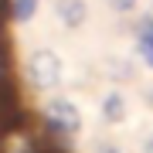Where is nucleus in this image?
<instances>
[{
	"mask_svg": "<svg viewBox=\"0 0 153 153\" xmlns=\"http://www.w3.org/2000/svg\"><path fill=\"white\" fill-rule=\"evenodd\" d=\"M27 82L38 88V92L58 88V82H61V58L51 48L31 51V58H27Z\"/></svg>",
	"mask_w": 153,
	"mask_h": 153,
	"instance_id": "obj_1",
	"label": "nucleus"
},
{
	"mask_svg": "<svg viewBox=\"0 0 153 153\" xmlns=\"http://www.w3.org/2000/svg\"><path fill=\"white\" fill-rule=\"evenodd\" d=\"M44 126H48L51 133H61V136H75L78 129H82V112H78V105L71 102V99H48L44 102Z\"/></svg>",
	"mask_w": 153,
	"mask_h": 153,
	"instance_id": "obj_2",
	"label": "nucleus"
},
{
	"mask_svg": "<svg viewBox=\"0 0 153 153\" xmlns=\"http://www.w3.org/2000/svg\"><path fill=\"white\" fill-rule=\"evenodd\" d=\"M146 105H150V109H153V85L146 88Z\"/></svg>",
	"mask_w": 153,
	"mask_h": 153,
	"instance_id": "obj_12",
	"label": "nucleus"
},
{
	"mask_svg": "<svg viewBox=\"0 0 153 153\" xmlns=\"http://www.w3.org/2000/svg\"><path fill=\"white\" fill-rule=\"evenodd\" d=\"M92 150H95V153H123V146H119V143H109V140H99Z\"/></svg>",
	"mask_w": 153,
	"mask_h": 153,
	"instance_id": "obj_9",
	"label": "nucleus"
},
{
	"mask_svg": "<svg viewBox=\"0 0 153 153\" xmlns=\"http://www.w3.org/2000/svg\"><path fill=\"white\" fill-rule=\"evenodd\" d=\"M126 112H129V109H126V99L119 92H109V95L102 99V119L109 123V126H119L126 119Z\"/></svg>",
	"mask_w": 153,
	"mask_h": 153,
	"instance_id": "obj_6",
	"label": "nucleus"
},
{
	"mask_svg": "<svg viewBox=\"0 0 153 153\" xmlns=\"http://www.w3.org/2000/svg\"><path fill=\"white\" fill-rule=\"evenodd\" d=\"M143 153H153V133H146V136H143Z\"/></svg>",
	"mask_w": 153,
	"mask_h": 153,
	"instance_id": "obj_11",
	"label": "nucleus"
},
{
	"mask_svg": "<svg viewBox=\"0 0 153 153\" xmlns=\"http://www.w3.org/2000/svg\"><path fill=\"white\" fill-rule=\"evenodd\" d=\"M17 123H24L21 119V112H17V102H14V92L7 88V78L0 75V129H14Z\"/></svg>",
	"mask_w": 153,
	"mask_h": 153,
	"instance_id": "obj_4",
	"label": "nucleus"
},
{
	"mask_svg": "<svg viewBox=\"0 0 153 153\" xmlns=\"http://www.w3.org/2000/svg\"><path fill=\"white\" fill-rule=\"evenodd\" d=\"M38 7H41V0H10V21L27 24L31 17L38 14Z\"/></svg>",
	"mask_w": 153,
	"mask_h": 153,
	"instance_id": "obj_7",
	"label": "nucleus"
},
{
	"mask_svg": "<svg viewBox=\"0 0 153 153\" xmlns=\"http://www.w3.org/2000/svg\"><path fill=\"white\" fill-rule=\"evenodd\" d=\"M136 48H140V58L153 65V17H140L136 24Z\"/></svg>",
	"mask_w": 153,
	"mask_h": 153,
	"instance_id": "obj_5",
	"label": "nucleus"
},
{
	"mask_svg": "<svg viewBox=\"0 0 153 153\" xmlns=\"http://www.w3.org/2000/svg\"><path fill=\"white\" fill-rule=\"evenodd\" d=\"M105 68H109V75L116 78V82H129V78H133V65H129V61H123V58H109V61H105Z\"/></svg>",
	"mask_w": 153,
	"mask_h": 153,
	"instance_id": "obj_8",
	"label": "nucleus"
},
{
	"mask_svg": "<svg viewBox=\"0 0 153 153\" xmlns=\"http://www.w3.org/2000/svg\"><path fill=\"white\" fill-rule=\"evenodd\" d=\"M55 17L65 24L68 31H75V27L85 24L88 7H85V0H55Z\"/></svg>",
	"mask_w": 153,
	"mask_h": 153,
	"instance_id": "obj_3",
	"label": "nucleus"
},
{
	"mask_svg": "<svg viewBox=\"0 0 153 153\" xmlns=\"http://www.w3.org/2000/svg\"><path fill=\"white\" fill-rule=\"evenodd\" d=\"M105 4H109L112 10H119V14H126V10H133V7H136V0H105Z\"/></svg>",
	"mask_w": 153,
	"mask_h": 153,
	"instance_id": "obj_10",
	"label": "nucleus"
}]
</instances>
